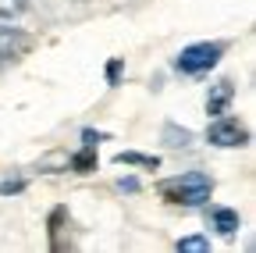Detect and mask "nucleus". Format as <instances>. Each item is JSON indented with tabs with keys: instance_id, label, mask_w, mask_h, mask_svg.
Wrapping results in <instances>:
<instances>
[{
	"instance_id": "423d86ee",
	"label": "nucleus",
	"mask_w": 256,
	"mask_h": 253,
	"mask_svg": "<svg viewBox=\"0 0 256 253\" xmlns=\"http://www.w3.org/2000/svg\"><path fill=\"white\" fill-rule=\"evenodd\" d=\"M72 217H68V207H54L50 210V249L54 253H64L72 249Z\"/></svg>"
},
{
	"instance_id": "1a4fd4ad",
	"label": "nucleus",
	"mask_w": 256,
	"mask_h": 253,
	"mask_svg": "<svg viewBox=\"0 0 256 253\" xmlns=\"http://www.w3.org/2000/svg\"><path fill=\"white\" fill-rule=\"evenodd\" d=\"M114 161L118 164H139V168H160V161H156V157H146V153H136V150H121L118 157H114Z\"/></svg>"
},
{
	"instance_id": "f257e3e1",
	"label": "nucleus",
	"mask_w": 256,
	"mask_h": 253,
	"mask_svg": "<svg viewBox=\"0 0 256 253\" xmlns=\"http://www.w3.org/2000/svg\"><path fill=\"white\" fill-rule=\"evenodd\" d=\"M160 200H168L174 207H203L214 193V178L206 171H185L178 178H164L156 185Z\"/></svg>"
},
{
	"instance_id": "6e6552de",
	"label": "nucleus",
	"mask_w": 256,
	"mask_h": 253,
	"mask_svg": "<svg viewBox=\"0 0 256 253\" xmlns=\"http://www.w3.org/2000/svg\"><path fill=\"white\" fill-rule=\"evenodd\" d=\"M235 100V86L228 82V79H220L217 86H210V93H206V114H224L228 111V104Z\"/></svg>"
},
{
	"instance_id": "39448f33",
	"label": "nucleus",
	"mask_w": 256,
	"mask_h": 253,
	"mask_svg": "<svg viewBox=\"0 0 256 253\" xmlns=\"http://www.w3.org/2000/svg\"><path fill=\"white\" fill-rule=\"evenodd\" d=\"M100 132H92V129H86L82 132V150L75 153V157H68V164H72V171H78V175H89V171H96V146H100Z\"/></svg>"
},
{
	"instance_id": "2eb2a0df",
	"label": "nucleus",
	"mask_w": 256,
	"mask_h": 253,
	"mask_svg": "<svg viewBox=\"0 0 256 253\" xmlns=\"http://www.w3.org/2000/svg\"><path fill=\"white\" fill-rule=\"evenodd\" d=\"M121 189H128V193H136V189H139V182H136V178H121Z\"/></svg>"
},
{
	"instance_id": "9b49d317",
	"label": "nucleus",
	"mask_w": 256,
	"mask_h": 253,
	"mask_svg": "<svg viewBox=\"0 0 256 253\" xmlns=\"http://www.w3.org/2000/svg\"><path fill=\"white\" fill-rule=\"evenodd\" d=\"M178 249H188V253H206V249H210V239H203V235H185V239H178Z\"/></svg>"
},
{
	"instance_id": "4468645a",
	"label": "nucleus",
	"mask_w": 256,
	"mask_h": 253,
	"mask_svg": "<svg viewBox=\"0 0 256 253\" xmlns=\"http://www.w3.org/2000/svg\"><path fill=\"white\" fill-rule=\"evenodd\" d=\"M121 65H124V61H121V57H114V61H110V65H107V82H110V86H118V75H121Z\"/></svg>"
},
{
	"instance_id": "7ed1b4c3",
	"label": "nucleus",
	"mask_w": 256,
	"mask_h": 253,
	"mask_svg": "<svg viewBox=\"0 0 256 253\" xmlns=\"http://www.w3.org/2000/svg\"><path fill=\"white\" fill-rule=\"evenodd\" d=\"M206 143H214V146H246L249 143V129L238 118L217 114L210 121V129H206Z\"/></svg>"
},
{
	"instance_id": "f8f14e48",
	"label": "nucleus",
	"mask_w": 256,
	"mask_h": 253,
	"mask_svg": "<svg viewBox=\"0 0 256 253\" xmlns=\"http://www.w3.org/2000/svg\"><path fill=\"white\" fill-rule=\"evenodd\" d=\"M28 8V0H0V18H18Z\"/></svg>"
},
{
	"instance_id": "9d476101",
	"label": "nucleus",
	"mask_w": 256,
	"mask_h": 253,
	"mask_svg": "<svg viewBox=\"0 0 256 253\" xmlns=\"http://www.w3.org/2000/svg\"><path fill=\"white\" fill-rule=\"evenodd\" d=\"M164 143H168V146H188V143H192V132H188V129H178L174 121H168V125H164Z\"/></svg>"
},
{
	"instance_id": "ddd939ff",
	"label": "nucleus",
	"mask_w": 256,
	"mask_h": 253,
	"mask_svg": "<svg viewBox=\"0 0 256 253\" xmlns=\"http://www.w3.org/2000/svg\"><path fill=\"white\" fill-rule=\"evenodd\" d=\"M22 189H25V178L22 175L4 178V182H0V196H14V193H22Z\"/></svg>"
},
{
	"instance_id": "f03ea898",
	"label": "nucleus",
	"mask_w": 256,
	"mask_h": 253,
	"mask_svg": "<svg viewBox=\"0 0 256 253\" xmlns=\"http://www.w3.org/2000/svg\"><path fill=\"white\" fill-rule=\"evenodd\" d=\"M224 50H228V43L224 40H214V43H192V47H185L182 54H178V72H185V75H203V72H210L217 61L224 57Z\"/></svg>"
},
{
	"instance_id": "20e7f679",
	"label": "nucleus",
	"mask_w": 256,
	"mask_h": 253,
	"mask_svg": "<svg viewBox=\"0 0 256 253\" xmlns=\"http://www.w3.org/2000/svg\"><path fill=\"white\" fill-rule=\"evenodd\" d=\"M32 47H36V36L25 33V29H8L0 25V68L11 65V61H22Z\"/></svg>"
},
{
	"instance_id": "0eeeda50",
	"label": "nucleus",
	"mask_w": 256,
	"mask_h": 253,
	"mask_svg": "<svg viewBox=\"0 0 256 253\" xmlns=\"http://www.w3.org/2000/svg\"><path fill=\"white\" fill-rule=\"evenodd\" d=\"M206 225L217 228L220 235H235L238 225H242V217H238V210H232V207H210V210H206Z\"/></svg>"
}]
</instances>
